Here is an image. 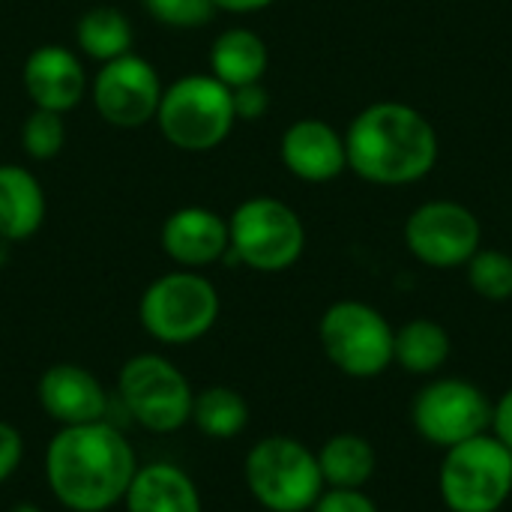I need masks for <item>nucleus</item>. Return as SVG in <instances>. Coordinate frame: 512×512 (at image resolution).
<instances>
[{
	"mask_svg": "<svg viewBox=\"0 0 512 512\" xmlns=\"http://www.w3.org/2000/svg\"><path fill=\"white\" fill-rule=\"evenodd\" d=\"M117 393L126 414L153 435H171L192 420V384L162 354H135L123 363Z\"/></svg>",
	"mask_w": 512,
	"mask_h": 512,
	"instance_id": "6",
	"label": "nucleus"
},
{
	"mask_svg": "<svg viewBox=\"0 0 512 512\" xmlns=\"http://www.w3.org/2000/svg\"><path fill=\"white\" fill-rule=\"evenodd\" d=\"M162 249L183 270L216 264L228 255V222L210 207H180L162 222Z\"/></svg>",
	"mask_w": 512,
	"mask_h": 512,
	"instance_id": "15",
	"label": "nucleus"
},
{
	"mask_svg": "<svg viewBox=\"0 0 512 512\" xmlns=\"http://www.w3.org/2000/svg\"><path fill=\"white\" fill-rule=\"evenodd\" d=\"M345 153L348 165L363 180L402 186L432 171L438 159V135L417 108L378 102L351 123Z\"/></svg>",
	"mask_w": 512,
	"mask_h": 512,
	"instance_id": "2",
	"label": "nucleus"
},
{
	"mask_svg": "<svg viewBox=\"0 0 512 512\" xmlns=\"http://www.w3.org/2000/svg\"><path fill=\"white\" fill-rule=\"evenodd\" d=\"M189 423H195V429L207 438L228 441L246 429L249 405L234 387H207V390L195 393Z\"/></svg>",
	"mask_w": 512,
	"mask_h": 512,
	"instance_id": "23",
	"label": "nucleus"
},
{
	"mask_svg": "<svg viewBox=\"0 0 512 512\" xmlns=\"http://www.w3.org/2000/svg\"><path fill=\"white\" fill-rule=\"evenodd\" d=\"M66 144V123L63 114L57 111H45V108H33V114L24 120L21 126V147L30 159L45 162L54 159Z\"/></svg>",
	"mask_w": 512,
	"mask_h": 512,
	"instance_id": "24",
	"label": "nucleus"
},
{
	"mask_svg": "<svg viewBox=\"0 0 512 512\" xmlns=\"http://www.w3.org/2000/svg\"><path fill=\"white\" fill-rule=\"evenodd\" d=\"M228 237V255L261 273L288 270L306 246L300 216L276 198L243 201L228 219Z\"/></svg>",
	"mask_w": 512,
	"mask_h": 512,
	"instance_id": "8",
	"label": "nucleus"
},
{
	"mask_svg": "<svg viewBox=\"0 0 512 512\" xmlns=\"http://www.w3.org/2000/svg\"><path fill=\"white\" fill-rule=\"evenodd\" d=\"M156 123L165 141L177 150H213L231 135L237 123L231 87L213 75H183L162 90Z\"/></svg>",
	"mask_w": 512,
	"mask_h": 512,
	"instance_id": "3",
	"label": "nucleus"
},
{
	"mask_svg": "<svg viewBox=\"0 0 512 512\" xmlns=\"http://www.w3.org/2000/svg\"><path fill=\"white\" fill-rule=\"evenodd\" d=\"M267 72V45L255 30L231 27L216 36L210 48V75L225 87H243L261 81Z\"/></svg>",
	"mask_w": 512,
	"mask_h": 512,
	"instance_id": "19",
	"label": "nucleus"
},
{
	"mask_svg": "<svg viewBox=\"0 0 512 512\" xmlns=\"http://www.w3.org/2000/svg\"><path fill=\"white\" fill-rule=\"evenodd\" d=\"M405 240L414 258L429 267H459L477 255L480 222L456 201H429L417 207L405 225Z\"/></svg>",
	"mask_w": 512,
	"mask_h": 512,
	"instance_id": "12",
	"label": "nucleus"
},
{
	"mask_svg": "<svg viewBox=\"0 0 512 512\" xmlns=\"http://www.w3.org/2000/svg\"><path fill=\"white\" fill-rule=\"evenodd\" d=\"M450 357V336L441 324L429 318L408 321L393 342V360L411 375H432Z\"/></svg>",
	"mask_w": 512,
	"mask_h": 512,
	"instance_id": "22",
	"label": "nucleus"
},
{
	"mask_svg": "<svg viewBox=\"0 0 512 512\" xmlns=\"http://www.w3.org/2000/svg\"><path fill=\"white\" fill-rule=\"evenodd\" d=\"M162 90L165 87L153 63H147L132 51L102 63V69L90 84L99 117L117 129H138L156 120Z\"/></svg>",
	"mask_w": 512,
	"mask_h": 512,
	"instance_id": "11",
	"label": "nucleus"
},
{
	"mask_svg": "<svg viewBox=\"0 0 512 512\" xmlns=\"http://www.w3.org/2000/svg\"><path fill=\"white\" fill-rule=\"evenodd\" d=\"M24 90L36 108L66 114L87 93L81 60L66 45H39L27 54L21 72Z\"/></svg>",
	"mask_w": 512,
	"mask_h": 512,
	"instance_id": "14",
	"label": "nucleus"
},
{
	"mask_svg": "<svg viewBox=\"0 0 512 512\" xmlns=\"http://www.w3.org/2000/svg\"><path fill=\"white\" fill-rule=\"evenodd\" d=\"M219 291L195 270H174L153 279L138 303L141 327L162 345H189L213 330Z\"/></svg>",
	"mask_w": 512,
	"mask_h": 512,
	"instance_id": "5",
	"label": "nucleus"
},
{
	"mask_svg": "<svg viewBox=\"0 0 512 512\" xmlns=\"http://www.w3.org/2000/svg\"><path fill=\"white\" fill-rule=\"evenodd\" d=\"M231 102H234V114L237 120H258L267 114V105H270V96L264 90L261 81L255 84H243V87H234L231 90Z\"/></svg>",
	"mask_w": 512,
	"mask_h": 512,
	"instance_id": "28",
	"label": "nucleus"
},
{
	"mask_svg": "<svg viewBox=\"0 0 512 512\" xmlns=\"http://www.w3.org/2000/svg\"><path fill=\"white\" fill-rule=\"evenodd\" d=\"M273 0H213L216 9H225V12H258L264 6H270Z\"/></svg>",
	"mask_w": 512,
	"mask_h": 512,
	"instance_id": "31",
	"label": "nucleus"
},
{
	"mask_svg": "<svg viewBox=\"0 0 512 512\" xmlns=\"http://www.w3.org/2000/svg\"><path fill=\"white\" fill-rule=\"evenodd\" d=\"M318 336L330 363L351 378H375L393 363L396 333L384 315L366 303H333L321 318Z\"/></svg>",
	"mask_w": 512,
	"mask_h": 512,
	"instance_id": "9",
	"label": "nucleus"
},
{
	"mask_svg": "<svg viewBox=\"0 0 512 512\" xmlns=\"http://www.w3.org/2000/svg\"><path fill=\"white\" fill-rule=\"evenodd\" d=\"M45 219V192L21 165H0V240H27Z\"/></svg>",
	"mask_w": 512,
	"mask_h": 512,
	"instance_id": "18",
	"label": "nucleus"
},
{
	"mask_svg": "<svg viewBox=\"0 0 512 512\" xmlns=\"http://www.w3.org/2000/svg\"><path fill=\"white\" fill-rule=\"evenodd\" d=\"M318 468L333 489H360L375 474V450L360 435H336L321 447Z\"/></svg>",
	"mask_w": 512,
	"mask_h": 512,
	"instance_id": "20",
	"label": "nucleus"
},
{
	"mask_svg": "<svg viewBox=\"0 0 512 512\" xmlns=\"http://www.w3.org/2000/svg\"><path fill=\"white\" fill-rule=\"evenodd\" d=\"M411 420L429 444L450 450L468 438L486 435L492 426V405L474 384L444 378L417 393Z\"/></svg>",
	"mask_w": 512,
	"mask_h": 512,
	"instance_id": "10",
	"label": "nucleus"
},
{
	"mask_svg": "<svg viewBox=\"0 0 512 512\" xmlns=\"http://www.w3.org/2000/svg\"><path fill=\"white\" fill-rule=\"evenodd\" d=\"M141 3L150 12V18L168 27H180V30L204 27L216 12L213 0H141Z\"/></svg>",
	"mask_w": 512,
	"mask_h": 512,
	"instance_id": "26",
	"label": "nucleus"
},
{
	"mask_svg": "<svg viewBox=\"0 0 512 512\" xmlns=\"http://www.w3.org/2000/svg\"><path fill=\"white\" fill-rule=\"evenodd\" d=\"M312 512H378V507L360 489H330L321 492Z\"/></svg>",
	"mask_w": 512,
	"mask_h": 512,
	"instance_id": "27",
	"label": "nucleus"
},
{
	"mask_svg": "<svg viewBox=\"0 0 512 512\" xmlns=\"http://www.w3.org/2000/svg\"><path fill=\"white\" fill-rule=\"evenodd\" d=\"M492 429H495V438L507 450H512V390H507L501 402L492 408Z\"/></svg>",
	"mask_w": 512,
	"mask_h": 512,
	"instance_id": "30",
	"label": "nucleus"
},
{
	"mask_svg": "<svg viewBox=\"0 0 512 512\" xmlns=\"http://www.w3.org/2000/svg\"><path fill=\"white\" fill-rule=\"evenodd\" d=\"M21 459H24L21 432L12 423L0 420V483H6L21 468Z\"/></svg>",
	"mask_w": 512,
	"mask_h": 512,
	"instance_id": "29",
	"label": "nucleus"
},
{
	"mask_svg": "<svg viewBox=\"0 0 512 512\" xmlns=\"http://www.w3.org/2000/svg\"><path fill=\"white\" fill-rule=\"evenodd\" d=\"M512 492V450L492 435L468 438L447 450L441 495L453 512H498Z\"/></svg>",
	"mask_w": 512,
	"mask_h": 512,
	"instance_id": "7",
	"label": "nucleus"
},
{
	"mask_svg": "<svg viewBox=\"0 0 512 512\" xmlns=\"http://www.w3.org/2000/svg\"><path fill=\"white\" fill-rule=\"evenodd\" d=\"M282 162L306 183H327L348 165L345 138L324 120H297L282 135Z\"/></svg>",
	"mask_w": 512,
	"mask_h": 512,
	"instance_id": "16",
	"label": "nucleus"
},
{
	"mask_svg": "<svg viewBox=\"0 0 512 512\" xmlns=\"http://www.w3.org/2000/svg\"><path fill=\"white\" fill-rule=\"evenodd\" d=\"M471 288L486 300H510L512 297V258L507 252L489 249L477 252L468 261Z\"/></svg>",
	"mask_w": 512,
	"mask_h": 512,
	"instance_id": "25",
	"label": "nucleus"
},
{
	"mask_svg": "<svg viewBox=\"0 0 512 512\" xmlns=\"http://www.w3.org/2000/svg\"><path fill=\"white\" fill-rule=\"evenodd\" d=\"M252 498L270 512H306L324 492L318 456L288 435L258 441L243 465Z\"/></svg>",
	"mask_w": 512,
	"mask_h": 512,
	"instance_id": "4",
	"label": "nucleus"
},
{
	"mask_svg": "<svg viewBox=\"0 0 512 512\" xmlns=\"http://www.w3.org/2000/svg\"><path fill=\"white\" fill-rule=\"evenodd\" d=\"M9 512H42L36 504H18V507H12Z\"/></svg>",
	"mask_w": 512,
	"mask_h": 512,
	"instance_id": "32",
	"label": "nucleus"
},
{
	"mask_svg": "<svg viewBox=\"0 0 512 512\" xmlns=\"http://www.w3.org/2000/svg\"><path fill=\"white\" fill-rule=\"evenodd\" d=\"M123 507L126 512H204L195 480L171 462L138 465Z\"/></svg>",
	"mask_w": 512,
	"mask_h": 512,
	"instance_id": "17",
	"label": "nucleus"
},
{
	"mask_svg": "<svg viewBox=\"0 0 512 512\" xmlns=\"http://www.w3.org/2000/svg\"><path fill=\"white\" fill-rule=\"evenodd\" d=\"M39 408L60 426H81L99 423L108 414L105 387L93 372L75 363L48 366L36 381Z\"/></svg>",
	"mask_w": 512,
	"mask_h": 512,
	"instance_id": "13",
	"label": "nucleus"
},
{
	"mask_svg": "<svg viewBox=\"0 0 512 512\" xmlns=\"http://www.w3.org/2000/svg\"><path fill=\"white\" fill-rule=\"evenodd\" d=\"M75 39L87 57L108 63L132 51V24L114 6H93L78 18Z\"/></svg>",
	"mask_w": 512,
	"mask_h": 512,
	"instance_id": "21",
	"label": "nucleus"
},
{
	"mask_svg": "<svg viewBox=\"0 0 512 512\" xmlns=\"http://www.w3.org/2000/svg\"><path fill=\"white\" fill-rule=\"evenodd\" d=\"M135 471L132 444L105 420L60 426L45 450L48 489L72 512H108L123 504Z\"/></svg>",
	"mask_w": 512,
	"mask_h": 512,
	"instance_id": "1",
	"label": "nucleus"
}]
</instances>
